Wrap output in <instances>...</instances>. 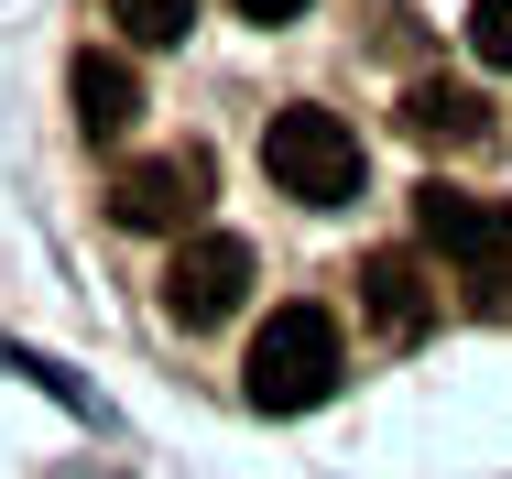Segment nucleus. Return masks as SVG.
<instances>
[{
	"label": "nucleus",
	"instance_id": "20e7f679",
	"mask_svg": "<svg viewBox=\"0 0 512 479\" xmlns=\"http://www.w3.org/2000/svg\"><path fill=\"white\" fill-rule=\"evenodd\" d=\"M240 294H251V240H229V229L175 240V262H164V316H175V327L240 316Z\"/></svg>",
	"mask_w": 512,
	"mask_h": 479
},
{
	"label": "nucleus",
	"instance_id": "f8f14e48",
	"mask_svg": "<svg viewBox=\"0 0 512 479\" xmlns=\"http://www.w3.org/2000/svg\"><path fill=\"white\" fill-rule=\"evenodd\" d=\"M240 11H251V22H295L306 0H240Z\"/></svg>",
	"mask_w": 512,
	"mask_h": 479
},
{
	"label": "nucleus",
	"instance_id": "0eeeda50",
	"mask_svg": "<svg viewBox=\"0 0 512 479\" xmlns=\"http://www.w3.org/2000/svg\"><path fill=\"white\" fill-rule=\"evenodd\" d=\"M404 131L425 153H469V142L491 131V109H480V88H458V77H414L404 88Z\"/></svg>",
	"mask_w": 512,
	"mask_h": 479
},
{
	"label": "nucleus",
	"instance_id": "f03ea898",
	"mask_svg": "<svg viewBox=\"0 0 512 479\" xmlns=\"http://www.w3.org/2000/svg\"><path fill=\"white\" fill-rule=\"evenodd\" d=\"M262 175L295 196V207H349V196H360V131H349L338 109H273Z\"/></svg>",
	"mask_w": 512,
	"mask_h": 479
},
{
	"label": "nucleus",
	"instance_id": "39448f33",
	"mask_svg": "<svg viewBox=\"0 0 512 479\" xmlns=\"http://www.w3.org/2000/svg\"><path fill=\"white\" fill-rule=\"evenodd\" d=\"M360 327L371 338H393V349H414L425 327H436V284H425V262L414 251H360Z\"/></svg>",
	"mask_w": 512,
	"mask_h": 479
},
{
	"label": "nucleus",
	"instance_id": "7ed1b4c3",
	"mask_svg": "<svg viewBox=\"0 0 512 479\" xmlns=\"http://www.w3.org/2000/svg\"><path fill=\"white\" fill-rule=\"evenodd\" d=\"M197 207H207V153H142V164H120L109 175V218L120 229H142V240H186L197 229Z\"/></svg>",
	"mask_w": 512,
	"mask_h": 479
},
{
	"label": "nucleus",
	"instance_id": "1a4fd4ad",
	"mask_svg": "<svg viewBox=\"0 0 512 479\" xmlns=\"http://www.w3.org/2000/svg\"><path fill=\"white\" fill-rule=\"evenodd\" d=\"M109 22H120L131 44H186V33H197V0H109Z\"/></svg>",
	"mask_w": 512,
	"mask_h": 479
},
{
	"label": "nucleus",
	"instance_id": "6e6552de",
	"mask_svg": "<svg viewBox=\"0 0 512 479\" xmlns=\"http://www.w3.org/2000/svg\"><path fill=\"white\" fill-rule=\"evenodd\" d=\"M66 98H77V131H88V142H120V131L142 120V77H131L120 55H77V66H66Z\"/></svg>",
	"mask_w": 512,
	"mask_h": 479
},
{
	"label": "nucleus",
	"instance_id": "9d476101",
	"mask_svg": "<svg viewBox=\"0 0 512 479\" xmlns=\"http://www.w3.org/2000/svg\"><path fill=\"white\" fill-rule=\"evenodd\" d=\"M458 284H469V316H491V327H512V251H491V262H469Z\"/></svg>",
	"mask_w": 512,
	"mask_h": 479
},
{
	"label": "nucleus",
	"instance_id": "f257e3e1",
	"mask_svg": "<svg viewBox=\"0 0 512 479\" xmlns=\"http://www.w3.org/2000/svg\"><path fill=\"white\" fill-rule=\"evenodd\" d=\"M338 371H349V338H338L327 305H273L262 316V338H251V403L262 414H316L338 392Z\"/></svg>",
	"mask_w": 512,
	"mask_h": 479
},
{
	"label": "nucleus",
	"instance_id": "9b49d317",
	"mask_svg": "<svg viewBox=\"0 0 512 479\" xmlns=\"http://www.w3.org/2000/svg\"><path fill=\"white\" fill-rule=\"evenodd\" d=\"M469 55L512 77V0H469Z\"/></svg>",
	"mask_w": 512,
	"mask_h": 479
},
{
	"label": "nucleus",
	"instance_id": "423d86ee",
	"mask_svg": "<svg viewBox=\"0 0 512 479\" xmlns=\"http://www.w3.org/2000/svg\"><path fill=\"white\" fill-rule=\"evenodd\" d=\"M414 229H425V251H447L458 273H469V262H491V251H512V207L458 196L447 175H436V186H414Z\"/></svg>",
	"mask_w": 512,
	"mask_h": 479
}]
</instances>
